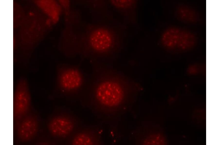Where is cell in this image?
Masks as SVG:
<instances>
[{"mask_svg":"<svg viewBox=\"0 0 219 145\" xmlns=\"http://www.w3.org/2000/svg\"><path fill=\"white\" fill-rule=\"evenodd\" d=\"M161 45L166 50L173 52H183L193 49L197 39L192 32L175 26L168 27L162 32L160 37Z\"/></svg>","mask_w":219,"mask_h":145,"instance_id":"obj_1","label":"cell"},{"mask_svg":"<svg viewBox=\"0 0 219 145\" xmlns=\"http://www.w3.org/2000/svg\"><path fill=\"white\" fill-rule=\"evenodd\" d=\"M85 41L87 48L98 53L110 52L117 45L119 41L112 30L102 25L92 27L86 34Z\"/></svg>","mask_w":219,"mask_h":145,"instance_id":"obj_2","label":"cell"},{"mask_svg":"<svg viewBox=\"0 0 219 145\" xmlns=\"http://www.w3.org/2000/svg\"><path fill=\"white\" fill-rule=\"evenodd\" d=\"M94 95L98 101L102 105L113 107L119 105L124 97V91L121 84L111 80H104L96 86Z\"/></svg>","mask_w":219,"mask_h":145,"instance_id":"obj_3","label":"cell"},{"mask_svg":"<svg viewBox=\"0 0 219 145\" xmlns=\"http://www.w3.org/2000/svg\"><path fill=\"white\" fill-rule=\"evenodd\" d=\"M57 73L56 86L62 92H74L82 87L83 76L80 70L76 67L61 65L57 68Z\"/></svg>","mask_w":219,"mask_h":145,"instance_id":"obj_4","label":"cell"},{"mask_svg":"<svg viewBox=\"0 0 219 145\" xmlns=\"http://www.w3.org/2000/svg\"><path fill=\"white\" fill-rule=\"evenodd\" d=\"M13 118L15 123L32 109L31 98L27 81L24 78L18 82L13 95Z\"/></svg>","mask_w":219,"mask_h":145,"instance_id":"obj_5","label":"cell"},{"mask_svg":"<svg viewBox=\"0 0 219 145\" xmlns=\"http://www.w3.org/2000/svg\"><path fill=\"white\" fill-rule=\"evenodd\" d=\"M15 124L17 138L20 143L30 142L37 137L39 120L37 114L32 109Z\"/></svg>","mask_w":219,"mask_h":145,"instance_id":"obj_6","label":"cell"},{"mask_svg":"<svg viewBox=\"0 0 219 145\" xmlns=\"http://www.w3.org/2000/svg\"><path fill=\"white\" fill-rule=\"evenodd\" d=\"M74 127V124L72 120L63 116L52 117L47 124V128L51 135L57 138L67 137L72 132Z\"/></svg>","mask_w":219,"mask_h":145,"instance_id":"obj_7","label":"cell"},{"mask_svg":"<svg viewBox=\"0 0 219 145\" xmlns=\"http://www.w3.org/2000/svg\"><path fill=\"white\" fill-rule=\"evenodd\" d=\"M179 21L187 24H194L199 20V15L193 8L186 5H181L176 8L175 13Z\"/></svg>","mask_w":219,"mask_h":145,"instance_id":"obj_8","label":"cell"},{"mask_svg":"<svg viewBox=\"0 0 219 145\" xmlns=\"http://www.w3.org/2000/svg\"><path fill=\"white\" fill-rule=\"evenodd\" d=\"M110 4L125 17L130 18L135 16L138 1L135 0H112Z\"/></svg>","mask_w":219,"mask_h":145,"instance_id":"obj_9","label":"cell"},{"mask_svg":"<svg viewBox=\"0 0 219 145\" xmlns=\"http://www.w3.org/2000/svg\"><path fill=\"white\" fill-rule=\"evenodd\" d=\"M72 144L74 145H89L94 144L91 137L87 133H80L77 134L73 138Z\"/></svg>","mask_w":219,"mask_h":145,"instance_id":"obj_10","label":"cell"},{"mask_svg":"<svg viewBox=\"0 0 219 145\" xmlns=\"http://www.w3.org/2000/svg\"><path fill=\"white\" fill-rule=\"evenodd\" d=\"M36 2L39 7L51 18H55L56 12L54 2L51 1H39Z\"/></svg>","mask_w":219,"mask_h":145,"instance_id":"obj_11","label":"cell"},{"mask_svg":"<svg viewBox=\"0 0 219 145\" xmlns=\"http://www.w3.org/2000/svg\"><path fill=\"white\" fill-rule=\"evenodd\" d=\"M163 139L161 135L159 134L152 135L148 137L145 141V145H162Z\"/></svg>","mask_w":219,"mask_h":145,"instance_id":"obj_12","label":"cell"}]
</instances>
